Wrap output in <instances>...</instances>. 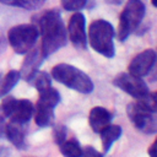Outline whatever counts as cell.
Listing matches in <instances>:
<instances>
[{
  "instance_id": "6da1fadb",
  "label": "cell",
  "mask_w": 157,
  "mask_h": 157,
  "mask_svg": "<svg viewBox=\"0 0 157 157\" xmlns=\"http://www.w3.org/2000/svg\"><path fill=\"white\" fill-rule=\"evenodd\" d=\"M38 32L42 36L40 50L44 58L52 55L67 42V32L61 20L60 12L56 9L45 11L38 21Z\"/></svg>"
},
{
  "instance_id": "7a4b0ae2",
  "label": "cell",
  "mask_w": 157,
  "mask_h": 157,
  "mask_svg": "<svg viewBox=\"0 0 157 157\" xmlns=\"http://www.w3.org/2000/svg\"><path fill=\"white\" fill-rule=\"evenodd\" d=\"M52 76L58 82L81 93H90L94 87L91 77L87 74L70 64L61 63L55 65L52 70Z\"/></svg>"
},
{
  "instance_id": "3957f363",
  "label": "cell",
  "mask_w": 157,
  "mask_h": 157,
  "mask_svg": "<svg viewBox=\"0 0 157 157\" xmlns=\"http://www.w3.org/2000/svg\"><path fill=\"white\" fill-rule=\"evenodd\" d=\"M114 28L105 20H96L88 27V43L105 58L114 56Z\"/></svg>"
},
{
  "instance_id": "277c9868",
  "label": "cell",
  "mask_w": 157,
  "mask_h": 157,
  "mask_svg": "<svg viewBox=\"0 0 157 157\" xmlns=\"http://www.w3.org/2000/svg\"><path fill=\"white\" fill-rule=\"evenodd\" d=\"M145 15V5L141 0H128L124 10L120 13L118 26V38L124 42L131 32H134Z\"/></svg>"
},
{
  "instance_id": "5b68a950",
  "label": "cell",
  "mask_w": 157,
  "mask_h": 157,
  "mask_svg": "<svg viewBox=\"0 0 157 157\" xmlns=\"http://www.w3.org/2000/svg\"><path fill=\"white\" fill-rule=\"evenodd\" d=\"M126 113L137 130L145 134H155L157 131L156 112L151 110L141 99L137 98L131 102L126 108Z\"/></svg>"
},
{
  "instance_id": "8992f818",
  "label": "cell",
  "mask_w": 157,
  "mask_h": 157,
  "mask_svg": "<svg viewBox=\"0 0 157 157\" xmlns=\"http://www.w3.org/2000/svg\"><path fill=\"white\" fill-rule=\"evenodd\" d=\"M39 36L38 27L34 25H17L9 29L7 40L17 54L28 53Z\"/></svg>"
},
{
  "instance_id": "52a82bcc",
  "label": "cell",
  "mask_w": 157,
  "mask_h": 157,
  "mask_svg": "<svg viewBox=\"0 0 157 157\" xmlns=\"http://www.w3.org/2000/svg\"><path fill=\"white\" fill-rule=\"evenodd\" d=\"M2 115L10 118L12 121L26 124L32 118L34 112L33 104L27 99H16L13 97H6L1 102Z\"/></svg>"
},
{
  "instance_id": "ba28073f",
  "label": "cell",
  "mask_w": 157,
  "mask_h": 157,
  "mask_svg": "<svg viewBox=\"0 0 157 157\" xmlns=\"http://www.w3.org/2000/svg\"><path fill=\"white\" fill-rule=\"evenodd\" d=\"M113 83L121 91L134 97L135 99L141 98L150 92L145 81L141 77L135 76L130 72H120L119 75L115 76V78L113 80Z\"/></svg>"
},
{
  "instance_id": "9c48e42d",
  "label": "cell",
  "mask_w": 157,
  "mask_h": 157,
  "mask_svg": "<svg viewBox=\"0 0 157 157\" xmlns=\"http://www.w3.org/2000/svg\"><path fill=\"white\" fill-rule=\"evenodd\" d=\"M69 39L72 45L77 49H86L87 47V34H86V20L81 12L74 13L67 25Z\"/></svg>"
},
{
  "instance_id": "30bf717a",
  "label": "cell",
  "mask_w": 157,
  "mask_h": 157,
  "mask_svg": "<svg viewBox=\"0 0 157 157\" xmlns=\"http://www.w3.org/2000/svg\"><path fill=\"white\" fill-rule=\"evenodd\" d=\"M155 63H156V52L153 49H146L132 58V60L128 66V70L130 74L142 77L151 71Z\"/></svg>"
},
{
  "instance_id": "8fae6325",
  "label": "cell",
  "mask_w": 157,
  "mask_h": 157,
  "mask_svg": "<svg viewBox=\"0 0 157 157\" xmlns=\"http://www.w3.org/2000/svg\"><path fill=\"white\" fill-rule=\"evenodd\" d=\"M43 59H44V55L42 54L40 48L31 49L29 54L26 56V59L22 64V67L20 71L21 77H23L26 81H32L34 75L38 72L40 64L43 63Z\"/></svg>"
},
{
  "instance_id": "7c38bea8",
  "label": "cell",
  "mask_w": 157,
  "mask_h": 157,
  "mask_svg": "<svg viewBox=\"0 0 157 157\" xmlns=\"http://www.w3.org/2000/svg\"><path fill=\"white\" fill-rule=\"evenodd\" d=\"M90 126L97 134L105 129L112 121V114L103 107H93L88 115Z\"/></svg>"
},
{
  "instance_id": "4fadbf2b",
  "label": "cell",
  "mask_w": 157,
  "mask_h": 157,
  "mask_svg": "<svg viewBox=\"0 0 157 157\" xmlns=\"http://www.w3.org/2000/svg\"><path fill=\"white\" fill-rule=\"evenodd\" d=\"M5 136L17 148H25V146H26V141H25V137H26L25 124L11 120L9 124H6Z\"/></svg>"
},
{
  "instance_id": "5bb4252c",
  "label": "cell",
  "mask_w": 157,
  "mask_h": 157,
  "mask_svg": "<svg viewBox=\"0 0 157 157\" xmlns=\"http://www.w3.org/2000/svg\"><path fill=\"white\" fill-rule=\"evenodd\" d=\"M99 134H101V139H102L103 153H107L110 150L112 145L120 137V135H121V128L119 125H110L109 124Z\"/></svg>"
},
{
  "instance_id": "9a60e30c",
  "label": "cell",
  "mask_w": 157,
  "mask_h": 157,
  "mask_svg": "<svg viewBox=\"0 0 157 157\" xmlns=\"http://www.w3.org/2000/svg\"><path fill=\"white\" fill-rule=\"evenodd\" d=\"M36 124L40 128H45L53 124L54 120V108L37 103L36 105Z\"/></svg>"
},
{
  "instance_id": "2e32d148",
  "label": "cell",
  "mask_w": 157,
  "mask_h": 157,
  "mask_svg": "<svg viewBox=\"0 0 157 157\" xmlns=\"http://www.w3.org/2000/svg\"><path fill=\"white\" fill-rule=\"evenodd\" d=\"M60 147V152L64 156L67 157H80L82 156V148L80 147V144L76 140H69V141H64L59 145Z\"/></svg>"
},
{
  "instance_id": "e0dca14e",
  "label": "cell",
  "mask_w": 157,
  "mask_h": 157,
  "mask_svg": "<svg viewBox=\"0 0 157 157\" xmlns=\"http://www.w3.org/2000/svg\"><path fill=\"white\" fill-rule=\"evenodd\" d=\"M21 78V75H20V71H16V70H11L6 74V76L4 77V81L0 86V94H6L9 93L15 86L16 83L20 81Z\"/></svg>"
},
{
  "instance_id": "ac0fdd59",
  "label": "cell",
  "mask_w": 157,
  "mask_h": 157,
  "mask_svg": "<svg viewBox=\"0 0 157 157\" xmlns=\"http://www.w3.org/2000/svg\"><path fill=\"white\" fill-rule=\"evenodd\" d=\"M0 2L9 6L21 7L25 10H36L39 6H42L44 0H0Z\"/></svg>"
},
{
  "instance_id": "d6986e66",
  "label": "cell",
  "mask_w": 157,
  "mask_h": 157,
  "mask_svg": "<svg viewBox=\"0 0 157 157\" xmlns=\"http://www.w3.org/2000/svg\"><path fill=\"white\" fill-rule=\"evenodd\" d=\"M34 80V86L37 88V91H42L49 86H52V80H50V76L49 74L44 72V71H40V72H37L33 77Z\"/></svg>"
},
{
  "instance_id": "ffe728a7",
  "label": "cell",
  "mask_w": 157,
  "mask_h": 157,
  "mask_svg": "<svg viewBox=\"0 0 157 157\" xmlns=\"http://www.w3.org/2000/svg\"><path fill=\"white\" fill-rule=\"evenodd\" d=\"M61 5L67 11H78L83 9L87 4V0H60Z\"/></svg>"
},
{
  "instance_id": "44dd1931",
  "label": "cell",
  "mask_w": 157,
  "mask_h": 157,
  "mask_svg": "<svg viewBox=\"0 0 157 157\" xmlns=\"http://www.w3.org/2000/svg\"><path fill=\"white\" fill-rule=\"evenodd\" d=\"M66 135H67V131L64 125H58L54 128L53 137H54V141L56 145H60L61 142H64L66 140Z\"/></svg>"
},
{
  "instance_id": "7402d4cb",
  "label": "cell",
  "mask_w": 157,
  "mask_h": 157,
  "mask_svg": "<svg viewBox=\"0 0 157 157\" xmlns=\"http://www.w3.org/2000/svg\"><path fill=\"white\" fill-rule=\"evenodd\" d=\"M103 153H99L98 151H96L92 146H87V147H85L83 150H82V156H88V157H91V156H98V157H101Z\"/></svg>"
},
{
  "instance_id": "603a6c76",
  "label": "cell",
  "mask_w": 157,
  "mask_h": 157,
  "mask_svg": "<svg viewBox=\"0 0 157 157\" xmlns=\"http://www.w3.org/2000/svg\"><path fill=\"white\" fill-rule=\"evenodd\" d=\"M5 128H6V123L2 115H0V139H2L5 136Z\"/></svg>"
},
{
  "instance_id": "cb8c5ba5",
  "label": "cell",
  "mask_w": 157,
  "mask_h": 157,
  "mask_svg": "<svg viewBox=\"0 0 157 157\" xmlns=\"http://www.w3.org/2000/svg\"><path fill=\"white\" fill-rule=\"evenodd\" d=\"M155 148H156V141L151 145V147H150V150H148V155H150L151 157H155Z\"/></svg>"
},
{
  "instance_id": "d4e9b609",
  "label": "cell",
  "mask_w": 157,
  "mask_h": 157,
  "mask_svg": "<svg viewBox=\"0 0 157 157\" xmlns=\"http://www.w3.org/2000/svg\"><path fill=\"white\" fill-rule=\"evenodd\" d=\"M5 48H6V42H5V39L2 37H0V53L4 52Z\"/></svg>"
},
{
  "instance_id": "484cf974",
  "label": "cell",
  "mask_w": 157,
  "mask_h": 157,
  "mask_svg": "<svg viewBox=\"0 0 157 157\" xmlns=\"http://www.w3.org/2000/svg\"><path fill=\"white\" fill-rule=\"evenodd\" d=\"M108 2H112V4H120L123 0H107Z\"/></svg>"
},
{
  "instance_id": "4316f807",
  "label": "cell",
  "mask_w": 157,
  "mask_h": 157,
  "mask_svg": "<svg viewBox=\"0 0 157 157\" xmlns=\"http://www.w3.org/2000/svg\"><path fill=\"white\" fill-rule=\"evenodd\" d=\"M0 78H1V74H0Z\"/></svg>"
}]
</instances>
